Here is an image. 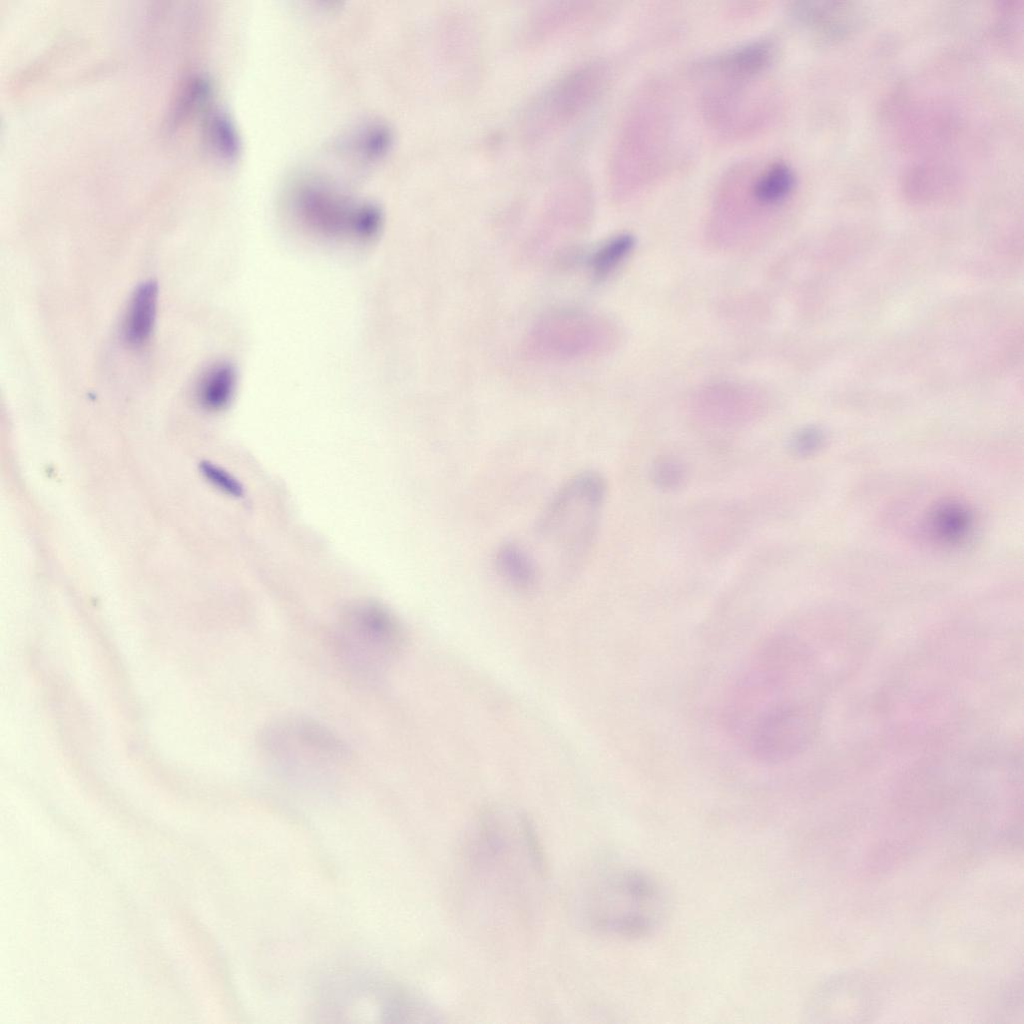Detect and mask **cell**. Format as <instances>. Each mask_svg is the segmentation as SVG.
I'll return each instance as SVG.
<instances>
[{"mask_svg": "<svg viewBox=\"0 0 1024 1024\" xmlns=\"http://www.w3.org/2000/svg\"><path fill=\"white\" fill-rule=\"evenodd\" d=\"M260 747L278 773L298 781L337 776L349 756L347 746L331 729L302 716L270 723L261 733Z\"/></svg>", "mask_w": 1024, "mask_h": 1024, "instance_id": "5b68a950", "label": "cell"}, {"mask_svg": "<svg viewBox=\"0 0 1024 1024\" xmlns=\"http://www.w3.org/2000/svg\"><path fill=\"white\" fill-rule=\"evenodd\" d=\"M209 138L212 146L225 156L238 151V139L230 120L223 114H214L209 122Z\"/></svg>", "mask_w": 1024, "mask_h": 1024, "instance_id": "ac0fdd59", "label": "cell"}, {"mask_svg": "<svg viewBox=\"0 0 1024 1024\" xmlns=\"http://www.w3.org/2000/svg\"><path fill=\"white\" fill-rule=\"evenodd\" d=\"M821 443V436L814 429H804L793 436L790 441L791 451L798 456H807L814 453Z\"/></svg>", "mask_w": 1024, "mask_h": 1024, "instance_id": "ffe728a7", "label": "cell"}, {"mask_svg": "<svg viewBox=\"0 0 1024 1024\" xmlns=\"http://www.w3.org/2000/svg\"><path fill=\"white\" fill-rule=\"evenodd\" d=\"M582 901L590 926L607 935L638 939L651 935L666 919L665 887L648 872L616 867L597 875Z\"/></svg>", "mask_w": 1024, "mask_h": 1024, "instance_id": "3957f363", "label": "cell"}, {"mask_svg": "<svg viewBox=\"0 0 1024 1024\" xmlns=\"http://www.w3.org/2000/svg\"><path fill=\"white\" fill-rule=\"evenodd\" d=\"M334 641L340 659L351 671L375 677L402 650L405 634L401 623L388 609L364 602L345 611Z\"/></svg>", "mask_w": 1024, "mask_h": 1024, "instance_id": "ba28073f", "label": "cell"}, {"mask_svg": "<svg viewBox=\"0 0 1024 1024\" xmlns=\"http://www.w3.org/2000/svg\"><path fill=\"white\" fill-rule=\"evenodd\" d=\"M608 333L607 324L592 314L575 309L556 310L537 321L529 333L527 347L537 357L579 359L603 349Z\"/></svg>", "mask_w": 1024, "mask_h": 1024, "instance_id": "9c48e42d", "label": "cell"}, {"mask_svg": "<svg viewBox=\"0 0 1024 1024\" xmlns=\"http://www.w3.org/2000/svg\"><path fill=\"white\" fill-rule=\"evenodd\" d=\"M606 494L604 477L595 471H583L558 489L540 515L536 536L552 547L564 569L577 568L589 551Z\"/></svg>", "mask_w": 1024, "mask_h": 1024, "instance_id": "277c9868", "label": "cell"}, {"mask_svg": "<svg viewBox=\"0 0 1024 1024\" xmlns=\"http://www.w3.org/2000/svg\"><path fill=\"white\" fill-rule=\"evenodd\" d=\"M971 525V515L958 503H944L932 512L929 529L940 541L953 543L959 541L967 533Z\"/></svg>", "mask_w": 1024, "mask_h": 1024, "instance_id": "9a60e30c", "label": "cell"}, {"mask_svg": "<svg viewBox=\"0 0 1024 1024\" xmlns=\"http://www.w3.org/2000/svg\"><path fill=\"white\" fill-rule=\"evenodd\" d=\"M597 11L598 8L591 1L558 0L543 3L527 16L523 27L524 39L538 44L573 32L589 23Z\"/></svg>", "mask_w": 1024, "mask_h": 1024, "instance_id": "30bf717a", "label": "cell"}, {"mask_svg": "<svg viewBox=\"0 0 1024 1024\" xmlns=\"http://www.w3.org/2000/svg\"><path fill=\"white\" fill-rule=\"evenodd\" d=\"M800 23L825 36H837L854 24V10L844 3L805 2L794 8Z\"/></svg>", "mask_w": 1024, "mask_h": 1024, "instance_id": "5bb4252c", "label": "cell"}, {"mask_svg": "<svg viewBox=\"0 0 1024 1024\" xmlns=\"http://www.w3.org/2000/svg\"><path fill=\"white\" fill-rule=\"evenodd\" d=\"M237 384L235 367L227 361H218L207 367L196 385V398L202 408L216 412L231 402Z\"/></svg>", "mask_w": 1024, "mask_h": 1024, "instance_id": "4fadbf2b", "label": "cell"}, {"mask_svg": "<svg viewBox=\"0 0 1024 1024\" xmlns=\"http://www.w3.org/2000/svg\"><path fill=\"white\" fill-rule=\"evenodd\" d=\"M633 246L634 238L629 234H619L607 240L590 258L592 274L598 279L607 277L627 257Z\"/></svg>", "mask_w": 1024, "mask_h": 1024, "instance_id": "2e32d148", "label": "cell"}, {"mask_svg": "<svg viewBox=\"0 0 1024 1024\" xmlns=\"http://www.w3.org/2000/svg\"><path fill=\"white\" fill-rule=\"evenodd\" d=\"M494 560L500 577L516 590H532L540 580L536 559L521 545L504 543L496 551Z\"/></svg>", "mask_w": 1024, "mask_h": 1024, "instance_id": "7c38bea8", "label": "cell"}, {"mask_svg": "<svg viewBox=\"0 0 1024 1024\" xmlns=\"http://www.w3.org/2000/svg\"><path fill=\"white\" fill-rule=\"evenodd\" d=\"M158 287L154 281L140 284L132 293L125 309L121 334L132 348L144 346L154 330L157 313Z\"/></svg>", "mask_w": 1024, "mask_h": 1024, "instance_id": "8fae6325", "label": "cell"}, {"mask_svg": "<svg viewBox=\"0 0 1024 1024\" xmlns=\"http://www.w3.org/2000/svg\"><path fill=\"white\" fill-rule=\"evenodd\" d=\"M609 78L606 62L590 60L554 80L524 111L520 122L523 139L536 144L569 127L597 102Z\"/></svg>", "mask_w": 1024, "mask_h": 1024, "instance_id": "52a82bcc", "label": "cell"}, {"mask_svg": "<svg viewBox=\"0 0 1024 1024\" xmlns=\"http://www.w3.org/2000/svg\"><path fill=\"white\" fill-rule=\"evenodd\" d=\"M673 118L659 87H650L628 107L613 145L609 178L612 193L630 195L653 182L670 163Z\"/></svg>", "mask_w": 1024, "mask_h": 1024, "instance_id": "7a4b0ae2", "label": "cell"}, {"mask_svg": "<svg viewBox=\"0 0 1024 1024\" xmlns=\"http://www.w3.org/2000/svg\"><path fill=\"white\" fill-rule=\"evenodd\" d=\"M651 479L656 487L664 491L681 488L687 479L684 463L673 456L658 458L651 468Z\"/></svg>", "mask_w": 1024, "mask_h": 1024, "instance_id": "e0dca14e", "label": "cell"}, {"mask_svg": "<svg viewBox=\"0 0 1024 1024\" xmlns=\"http://www.w3.org/2000/svg\"><path fill=\"white\" fill-rule=\"evenodd\" d=\"M201 471L204 477L223 493L235 498H240L244 495L242 484L221 467L210 462H203L201 464Z\"/></svg>", "mask_w": 1024, "mask_h": 1024, "instance_id": "d6986e66", "label": "cell"}, {"mask_svg": "<svg viewBox=\"0 0 1024 1024\" xmlns=\"http://www.w3.org/2000/svg\"><path fill=\"white\" fill-rule=\"evenodd\" d=\"M701 93L705 121L725 137H741L760 129L774 110V94L762 84L763 73L745 72L706 63Z\"/></svg>", "mask_w": 1024, "mask_h": 1024, "instance_id": "8992f818", "label": "cell"}, {"mask_svg": "<svg viewBox=\"0 0 1024 1024\" xmlns=\"http://www.w3.org/2000/svg\"><path fill=\"white\" fill-rule=\"evenodd\" d=\"M820 655L807 643H771L739 682L733 726L750 753L777 763L794 757L814 738L831 686L852 668L842 655Z\"/></svg>", "mask_w": 1024, "mask_h": 1024, "instance_id": "6da1fadb", "label": "cell"}]
</instances>
